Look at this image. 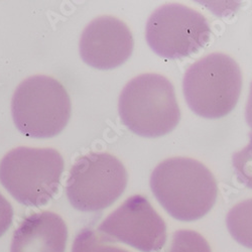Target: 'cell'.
<instances>
[{
	"instance_id": "1",
	"label": "cell",
	"mask_w": 252,
	"mask_h": 252,
	"mask_svg": "<svg viewBox=\"0 0 252 252\" xmlns=\"http://www.w3.org/2000/svg\"><path fill=\"white\" fill-rule=\"evenodd\" d=\"M151 188L165 211L181 221L205 216L218 196L212 172L201 161L185 157L160 162L152 174Z\"/></svg>"
},
{
	"instance_id": "2",
	"label": "cell",
	"mask_w": 252,
	"mask_h": 252,
	"mask_svg": "<svg viewBox=\"0 0 252 252\" xmlns=\"http://www.w3.org/2000/svg\"><path fill=\"white\" fill-rule=\"evenodd\" d=\"M122 123L143 137H160L180 122L181 110L175 87L159 74H142L126 84L119 97Z\"/></svg>"
},
{
	"instance_id": "3",
	"label": "cell",
	"mask_w": 252,
	"mask_h": 252,
	"mask_svg": "<svg viewBox=\"0 0 252 252\" xmlns=\"http://www.w3.org/2000/svg\"><path fill=\"white\" fill-rule=\"evenodd\" d=\"M183 89L189 106L197 115L218 119L232 111L242 90L237 62L223 53L209 54L186 71Z\"/></svg>"
},
{
	"instance_id": "4",
	"label": "cell",
	"mask_w": 252,
	"mask_h": 252,
	"mask_svg": "<svg viewBox=\"0 0 252 252\" xmlns=\"http://www.w3.org/2000/svg\"><path fill=\"white\" fill-rule=\"evenodd\" d=\"M64 169L57 150L19 146L0 161V183L20 204L40 207L58 193Z\"/></svg>"
},
{
	"instance_id": "5",
	"label": "cell",
	"mask_w": 252,
	"mask_h": 252,
	"mask_svg": "<svg viewBox=\"0 0 252 252\" xmlns=\"http://www.w3.org/2000/svg\"><path fill=\"white\" fill-rule=\"evenodd\" d=\"M71 111V99L65 86L46 75L24 80L11 101L15 126L32 138H49L61 133L70 120Z\"/></svg>"
},
{
	"instance_id": "6",
	"label": "cell",
	"mask_w": 252,
	"mask_h": 252,
	"mask_svg": "<svg viewBox=\"0 0 252 252\" xmlns=\"http://www.w3.org/2000/svg\"><path fill=\"white\" fill-rule=\"evenodd\" d=\"M128 175L122 161L108 153H91L77 158L66 192L71 205L82 212L111 206L124 192Z\"/></svg>"
},
{
	"instance_id": "7",
	"label": "cell",
	"mask_w": 252,
	"mask_h": 252,
	"mask_svg": "<svg viewBox=\"0 0 252 252\" xmlns=\"http://www.w3.org/2000/svg\"><path fill=\"white\" fill-rule=\"evenodd\" d=\"M210 36L208 19L201 12L179 3L156 9L145 28L149 46L164 59L190 57L209 43Z\"/></svg>"
},
{
	"instance_id": "8",
	"label": "cell",
	"mask_w": 252,
	"mask_h": 252,
	"mask_svg": "<svg viewBox=\"0 0 252 252\" xmlns=\"http://www.w3.org/2000/svg\"><path fill=\"white\" fill-rule=\"evenodd\" d=\"M134 47L130 29L121 19L99 16L83 31L80 54L87 65L99 70H111L129 59Z\"/></svg>"
},
{
	"instance_id": "9",
	"label": "cell",
	"mask_w": 252,
	"mask_h": 252,
	"mask_svg": "<svg viewBox=\"0 0 252 252\" xmlns=\"http://www.w3.org/2000/svg\"><path fill=\"white\" fill-rule=\"evenodd\" d=\"M107 236L139 248L162 245L165 224L151 203L142 196L126 200L99 226Z\"/></svg>"
},
{
	"instance_id": "10",
	"label": "cell",
	"mask_w": 252,
	"mask_h": 252,
	"mask_svg": "<svg viewBox=\"0 0 252 252\" xmlns=\"http://www.w3.org/2000/svg\"><path fill=\"white\" fill-rule=\"evenodd\" d=\"M68 227L60 215L51 211L32 213L14 231L10 252H65Z\"/></svg>"
},
{
	"instance_id": "11",
	"label": "cell",
	"mask_w": 252,
	"mask_h": 252,
	"mask_svg": "<svg viewBox=\"0 0 252 252\" xmlns=\"http://www.w3.org/2000/svg\"><path fill=\"white\" fill-rule=\"evenodd\" d=\"M227 226L234 239L252 248V199L240 202L230 210Z\"/></svg>"
},
{
	"instance_id": "12",
	"label": "cell",
	"mask_w": 252,
	"mask_h": 252,
	"mask_svg": "<svg viewBox=\"0 0 252 252\" xmlns=\"http://www.w3.org/2000/svg\"><path fill=\"white\" fill-rule=\"evenodd\" d=\"M232 162L240 182L252 189V134L249 143L233 155Z\"/></svg>"
},
{
	"instance_id": "13",
	"label": "cell",
	"mask_w": 252,
	"mask_h": 252,
	"mask_svg": "<svg viewBox=\"0 0 252 252\" xmlns=\"http://www.w3.org/2000/svg\"><path fill=\"white\" fill-rule=\"evenodd\" d=\"M13 219V208L10 202L0 193V237L9 229Z\"/></svg>"
},
{
	"instance_id": "14",
	"label": "cell",
	"mask_w": 252,
	"mask_h": 252,
	"mask_svg": "<svg viewBox=\"0 0 252 252\" xmlns=\"http://www.w3.org/2000/svg\"><path fill=\"white\" fill-rule=\"evenodd\" d=\"M245 114H246L247 123L250 126V128L252 129V83H251L249 95H248V99H247V103H246Z\"/></svg>"
}]
</instances>
